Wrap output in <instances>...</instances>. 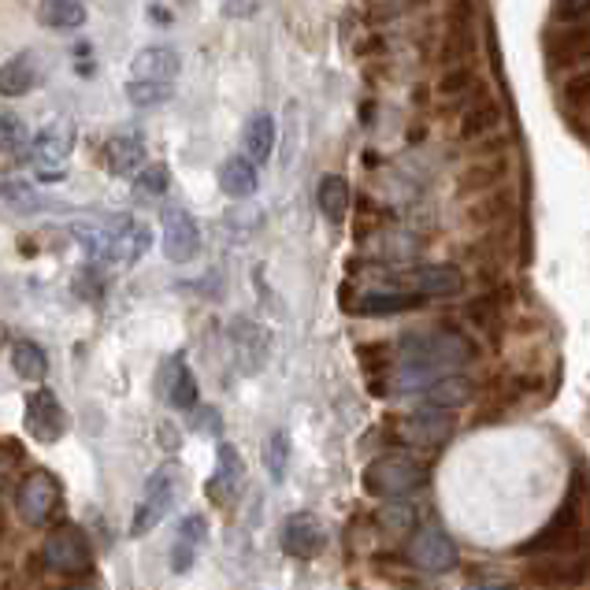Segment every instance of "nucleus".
Here are the masks:
<instances>
[{"label": "nucleus", "instance_id": "obj_1", "mask_svg": "<svg viewBox=\"0 0 590 590\" xmlns=\"http://www.w3.org/2000/svg\"><path fill=\"white\" fill-rule=\"evenodd\" d=\"M590 475L583 464H576L573 483L565 491L560 509L550 517L528 542H520V557H557V554H579L590 542Z\"/></svg>", "mask_w": 590, "mask_h": 590}, {"label": "nucleus", "instance_id": "obj_2", "mask_svg": "<svg viewBox=\"0 0 590 590\" xmlns=\"http://www.w3.org/2000/svg\"><path fill=\"white\" fill-rule=\"evenodd\" d=\"M74 234H79L82 246L90 249V257L108 268H130L134 260H142L149 249V227L127 212L74 223Z\"/></svg>", "mask_w": 590, "mask_h": 590}, {"label": "nucleus", "instance_id": "obj_3", "mask_svg": "<svg viewBox=\"0 0 590 590\" xmlns=\"http://www.w3.org/2000/svg\"><path fill=\"white\" fill-rule=\"evenodd\" d=\"M401 364H420L430 371H461L475 361V342L457 327H435V331H412L398 345Z\"/></svg>", "mask_w": 590, "mask_h": 590}, {"label": "nucleus", "instance_id": "obj_4", "mask_svg": "<svg viewBox=\"0 0 590 590\" xmlns=\"http://www.w3.org/2000/svg\"><path fill=\"white\" fill-rule=\"evenodd\" d=\"M361 483H364V494H371V498H382V502L409 498V494H416L420 486L427 483V468L409 453H382L376 461H368Z\"/></svg>", "mask_w": 590, "mask_h": 590}, {"label": "nucleus", "instance_id": "obj_5", "mask_svg": "<svg viewBox=\"0 0 590 590\" xmlns=\"http://www.w3.org/2000/svg\"><path fill=\"white\" fill-rule=\"evenodd\" d=\"M45 568L56 576H90L93 573V542L79 523H56L42 546Z\"/></svg>", "mask_w": 590, "mask_h": 590}, {"label": "nucleus", "instance_id": "obj_6", "mask_svg": "<svg viewBox=\"0 0 590 590\" xmlns=\"http://www.w3.org/2000/svg\"><path fill=\"white\" fill-rule=\"evenodd\" d=\"M60 505H63V486L45 468H34L15 486V512L26 528H49V520L60 512Z\"/></svg>", "mask_w": 590, "mask_h": 590}, {"label": "nucleus", "instance_id": "obj_7", "mask_svg": "<svg viewBox=\"0 0 590 590\" xmlns=\"http://www.w3.org/2000/svg\"><path fill=\"white\" fill-rule=\"evenodd\" d=\"M175 498H179V468L161 464L153 475H149L145 494L138 498V509H134V517H130V539H145L149 531L167 517V509L175 505Z\"/></svg>", "mask_w": 590, "mask_h": 590}, {"label": "nucleus", "instance_id": "obj_8", "mask_svg": "<svg viewBox=\"0 0 590 590\" xmlns=\"http://www.w3.org/2000/svg\"><path fill=\"white\" fill-rule=\"evenodd\" d=\"M457 430V416L449 409H416L409 416L393 420V435H398L401 446H416V449H442Z\"/></svg>", "mask_w": 590, "mask_h": 590}, {"label": "nucleus", "instance_id": "obj_9", "mask_svg": "<svg viewBox=\"0 0 590 590\" xmlns=\"http://www.w3.org/2000/svg\"><path fill=\"white\" fill-rule=\"evenodd\" d=\"M409 560H412V568H420V573L442 576L461 565V550H457V542L446 528L424 523V528H416V535L409 542Z\"/></svg>", "mask_w": 590, "mask_h": 590}, {"label": "nucleus", "instance_id": "obj_10", "mask_svg": "<svg viewBox=\"0 0 590 590\" xmlns=\"http://www.w3.org/2000/svg\"><path fill=\"white\" fill-rule=\"evenodd\" d=\"M546 60L554 71L579 68L590 60V19H573V23H554L542 34Z\"/></svg>", "mask_w": 590, "mask_h": 590}, {"label": "nucleus", "instance_id": "obj_11", "mask_svg": "<svg viewBox=\"0 0 590 590\" xmlns=\"http://www.w3.org/2000/svg\"><path fill=\"white\" fill-rule=\"evenodd\" d=\"M590 579V554L579 550V554H557V557H535V565L523 568V583L531 587H546V590H565L579 587Z\"/></svg>", "mask_w": 590, "mask_h": 590}, {"label": "nucleus", "instance_id": "obj_12", "mask_svg": "<svg viewBox=\"0 0 590 590\" xmlns=\"http://www.w3.org/2000/svg\"><path fill=\"white\" fill-rule=\"evenodd\" d=\"M23 427L34 442H60L68 435V412H63L60 398L52 390H31L26 393V405H23Z\"/></svg>", "mask_w": 590, "mask_h": 590}, {"label": "nucleus", "instance_id": "obj_13", "mask_svg": "<svg viewBox=\"0 0 590 590\" xmlns=\"http://www.w3.org/2000/svg\"><path fill=\"white\" fill-rule=\"evenodd\" d=\"M286 557L294 560H316L327 550V528L316 512H294L283 520V535H279Z\"/></svg>", "mask_w": 590, "mask_h": 590}, {"label": "nucleus", "instance_id": "obj_14", "mask_svg": "<svg viewBox=\"0 0 590 590\" xmlns=\"http://www.w3.org/2000/svg\"><path fill=\"white\" fill-rule=\"evenodd\" d=\"M472 52H475V4L472 0H457L446 15V34H442V45H438V60H442L446 68H453V63H464Z\"/></svg>", "mask_w": 590, "mask_h": 590}, {"label": "nucleus", "instance_id": "obj_15", "mask_svg": "<svg viewBox=\"0 0 590 590\" xmlns=\"http://www.w3.org/2000/svg\"><path fill=\"white\" fill-rule=\"evenodd\" d=\"M464 223L475 231L512 227L517 223V197L512 190H486L475 197H464Z\"/></svg>", "mask_w": 590, "mask_h": 590}, {"label": "nucleus", "instance_id": "obj_16", "mask_svg": "<svg viewBox=\"0 0 590 590\" xmlns=\"http://www.w3.org/2000/svg\"><path fill=\"white\" fill-rule=\"evenodd\" d=\"M161 223H164V257L172 260V264L193 260L197 249H201V227H197L193 215L186 212L182 204H167Z\"/></svg>", "mask_w": 590, "mask_h": 590}, {"label": "nucleus", "instance_id": "obj_17", "mask_svg": "<svg viewBox=\"0 0 590 590\" xmlns=\"http://www.w3.org/2000/svg\"><path fill=\"white\" fill-rule=\"evenodd\" d=\"M398 283L420 297H457L464 290V275L457 264H420L401 271Z\"/></svg>", "mask_w": 590, "mask_h": 590}, {"label": "nucleus", "instance_id": "obj_18", "mask_svg": "<svg viewBox=\"0 0 590 590\" xmlns=\"http://www.w3.org/2000/svg\"><path fill=\"white\" fill-rule=\"evenodd\" d=\"M246 486V461H241L238 446L234 442H220L215 446V472L209 480V494L215 502H234Z\"/></svg>", "mask_w": 590, "mask_h": 590}, {"label": "nucleus", "instance_id": "obj_19", "mask_svg": "<svg viewBox=\"0 0 590 590\" xmlns=\"http://www.w3.org/2000/svg\"><path fill=\"white\" fill-rule=\"evenodd\" d=\"M34 161L45 167V179H63V172H60V164L71 156V149H74V130L68 123H52V127H42L34 134Z\"/></svg>", "mask_w": 590, "mask_h": 590}, {"label": "nucleus", "instance_id": "obj_20", "mask_svg": "<svg viewBox=\"0 0 590 590\" xmlns=\"http://www.w3.org/2000/svg\"><path fill=\"white\" fill-rule=\"evenodd\" d=\"M505 123V108H502V101H494L491 93H483V97H475L472 105H468L461 111V142L468 145H480L486 142V138H494L502 130Z\"/></svg>", "mask_w": 590, "mask_h": 590}, {"label": "nucleus", "instance_id": "obj_21", "mask_svg": "<svg viewBox=\"0 0 590 590\" xmlns=\"http://www.w3.org/2000/svg\"><path fill=\"white\" fill-rule=\"evenodd\" d=\"M435 93L446 111H464L475 97H483L486 90H483L480 71L468 68V63H453V68H446V74L438 79Z\"/></svg>", "mask_w": 590, "mask_h": 590}, {"label": "nucleus", "instance_id": "obj_22", "mask_svg": "<svg viewBox=\"0 0 590 590\" xmlns=\"http://www.w3.org/2000/svg\"><path fill=\"white\" fill-rule=\"evenodd\" d=\"M509 156L505 153H491L483 156V161H472L461 172V179H457V193L461 197H475V193H486V190H498V186L509 179Z\"/></svg>", "mask_w": 590, "mask_h": 590}, {"label": "nucleus", "instance_id": "obj_23", "mask_svg": "<svg viewBox=\"0 0 590 590\" xmlns=\"http://www.w3.org/2000/svg\"><path fill=\"white\" fill-rule=\"evenodd\" d=\"M427 297L409 294V290H368L364 297H357L353 312L368 316V320H379V316H401V312H416L424 308Z\"/></svg>", "mask_w": 590, "mask_h": 590}, {"label": "nucleus", "instance_id": "obj_24", "mask_svg": "<svg viewBox=\"0 0 590 590\" xmlns=\"http://www.w3.org/2000/svg\"><path fill=\"white\" fill-rule=\"evenodd\" d=\"M101 161H105V172H111L116 179L138 175V172H142V167L149 164V161H145L142 134H116V138H108V145H105V153H101Z\"/></svg>", "mask_w": 590, "mask_h": 590}, {"label": "nucleus", "instance_id": "obj_25", "mask_svg": "<svg viewBox=\"0 0 590 590\" xmlns=\"http://www.w3.org/2000/svg\"><path fill=\"white\" fill-rule=\"evenodd\" d=\"M182 71V56L172 45H149L130 60V74L134 79H153V82H172Z\"/></svg>", "mask_w": 590, "mask_h": 590}, {"label": "nucleus", "instance_id": "obj_26", "mask_svg": "<svg viewBox=\"0 0 590 590\" xmlns=\"http://www.w3.org/2000/svg\"><path fill=\"white\" fill-rule=\"evenodd\" d=\"M231 339H234V353H238L241 371H260L268 361V331L260 323L249 320H234L231 323Z\"/></svg>", "mask_w": 590, "mask_h": 590}, {"label": "nucleus", "instance_id": "obj_27", "mask_svg": "<svg viewBox=\"0 0 590 590\" xmlns=\"http://www.w3.org/2000/svg\"><path fill=\"white\" fill-rule=\"evenodd\" d=\"M505 305H509V290H486V294L472 297V302L464 305V320L475 327V331L491 334V339H498L502 334V323H505Z\"/></svg>", "mask_w": 590, "mask_h": 590}, {"label": "nucleus", "instance_id": "obj_28", "mask_svg": "<svg viewBox=\"0 0 590 590\" xmlns=\"http://www.w3.org/2000/svg\"><path fill=\"white\" fill-rule=\"evenodd\" d=\"M420 398H424V405H430V409L453 412V409H461L475 398V382L468 376H461V371H446V376H438L424 393H420Z\"/></svg>", "mask_w": 590, "mask_h": 590}, {"label": "nucleus", "instance_id": "obj_29", "mask_svg": "<svg viewBox=\"0 0 590 590\" xmlns=\"http://www.w3.org/2000/svg\"><path fill=\"white\" fill-rule=\"evenodd\" d=\"M167 376H164V393L167 401H172V409L179 412H190L197 401H201V390H197V376L190 368H186L182 357H172L167 361Z\"/></svg>", "mask_w": 590, "mask_h": 590}, {"label": "nucleus", "instance_id": "obj_30", "mask_svg": "<svg viewBox=\"0 0 590 590\" xmlns=\"http://www.w3.org/2000/svg\"><path fill=\"white\" fill-rule=\"evenodd\" d=\"M37 86V63L31 52H19L0 63V97H26Z\"/></svg>", "mask_w": 590, "mask_h": 590}, {"label": "nucleus", "instance_id": "obj_31", "mask_svg": "<svg viewBox=\"0 0 590 590\" xmlns=\"http://www.w3.org/2000/svg\"><path fill=\"white\" fill-rule=\"evenodd\" d=\"M260 182V164H252L249 156H227L220 164V186L227 197H249Z\"/></svg>", "mask_w": 590, "mask_h": 590}, {"label": "nucleus", "instance_id": "obj_32", "mask_svg": "<svg viewBox=\"0 0 590 590\" xmlns=\"http://www.w3.org/2000/svg\"><path fill=\"white\" fill-rule=\"evenodd\" d=\"M316 204H320V212L331 223H345V215H350V204H353L350 182H345L342 175H323L320 190H316Z\"/></svg>", "mask_w": 590, "mask_h": 590}, {"label": "nucleus", "instance_id": "obj_33", "mask_svg": "<svg viewBox=\"0 0 590 590\" xmlns=\"http://www.w3.org/2000/svg\"><path fill=\"white\" fill-rule=\"evenodd\" d=\"M246 156L252 164H264L271 156V149H275V119L268 116V111H257V116L246 123Z\"/></svg>", "mask_w": 590, "mask_h": 590}, {"label": "nucleus", "instance_id": "obj_34", "mask_svg": "<svg viewBox=\"0 0 590 590\" xmlns=\"http://www.w3.org/2000/svg\"><path fill=\"white\" fill-rule=\"evenodd\" d=\"M12 371L23 382H42L49 376V357L37 342H12Z\"/></svg>", "mask_w": 590, "mask_h": 590}, {"label": "nucleus", "instance_id": "obj_35", "mask_svg": "<svg viewBox=\"0 0 590 590\" xmlns=\"http://www.w3.org/2000/svg\"><path fill=\"white\" fill-rule=\"evenodd\" d=\"M0 209L15 212V215H34L45 209V201L37 197V190L23 179H0Z\"/></svg>", "mask_w": 590, "mask_h": 590}, {"label": "nucleus", "instance_id": "obj_36", "mask_svg": "<svg viewBox=\"0 0 590 590\" xmlns=\"http://www.w3.org/2000/svg\"><path fill=\"white\" fill-rule=\"evenodd\" d=\"M42 23L52 31H74L86 23V0H45Z\"/></svg>", "mask_w": 590, "mask_h": 590}, {"label": "nucleus", "instance_id": "obj_37", "mask_svg": "<svg viewBox=\"0 0 590 590\" xmlns=\"http://www.w3.org/2000/svg\"><path fill=\"white\" fill-rule=\"evenodd\" d=\"M376 520L387 535H409V531L416 528V505L390 498V505H382V509L376 512Z\"/></svg>", "mask_w": 590, "mask_h": 590}, {"label": "nucleus", "instance_id": "obj_38", "mask_svg": "<svg viewBox=\"0 0 590 590\" xmlns=\"http://www.w3.org/2000/svg\"><path fill=\"white\" fill-rule=\"evenodd\" d=\"M175 86L172 82H153V79H130L127 82V101L138 108H156L164 101H172Z\"/></svg>", "mask_w": 590, "mask_h": 590}, {"label": "nucleus", "instance_id": "obj_39", "mask_svg": "<svg viewBox=\"0 0 590 590\" xmlns=\"http://www.w3.org/2000/svg\"><path fill=\"white\" fill-rule=\"evenodd\" d=\"M286 464H290V435L286 430H271L264 442V468H268L271 483L286 480Z\"/></svg>", "mask_w": 590, "mask_h": 590}, {"label": "nucleus", "instance_id": "obj_40", "mask_svg": "<svg viewBox=\"0 0 590 590\" xmlns=\"http://www.w3.org/2000/svg\"><path fill=\"white\" fill-rule=\"evenodd\" d=\"M357 357H361V364H364V371L371 376V382H379V379L390 376L393 345H387V342H368V345H361V350H357Z\"/></svg>", "mask_w": 590, "mask_h": 590}, {"label": "nucleus", "instance_id": "obj_41", "mask_svg": "<svg viewBox=\"0 0 590 590\" xmlns=\"http://www.w3.org/2000/svg\"><path fill=\"white\" fill-rule=\"evenodd\" d=\"M560 105L568 111H590V68L573 74V79L560 86Z\"/></svg>", "mask_w": 590, "mask_h": 590}, {"label": "nucleus", "instance_id": "obj_42", "mask_svg": "<svg viewBox=\"0 0 590 590\" xmlns=\"http://www.w3.org/2000/svg\"><path fill=\"white\" fill-rule=\"evenodd\" d=\"M134 186L138 193L145 197H164L167 186H172V172H167V164H145L142 172L134 175Z\"/></svg>", "mask_w": 590, "mask_h": 590}, {"label": "nucleus", "instance_id": "obj_43", "mask_svg": "<svg viewBox=\"0 0 590 590\" xmlns=\"http://www.w3.org/2000/svg\"><path fill=\"white\" fill-rule=\"evenodd\" d=\"M197 550H201V546H197L193 539H186V535H179V539L172 542V554H167V560H172V573L175 576H186L197 565Z\"/></svg>", "mask_w": 590, "mask_h": 590}, {"label": "nucleus", "instance_id": "obj_44", "mask_svg": "<svg viewBox=\"0 0 590 590\" xmlns=\"http://www.w3.org/2000/svg\"><path fill=\"white\" fill-rule=\"evenodd\" d=\"M26 142V127L15 116H0V153H15Z\"/></svg>", "mask_w": 590, "mask_h": 590}, {"label": "nucleus", "instance_id": "obj_45", "mask_svg": "<svg viewBox=\"0 0 590 590\" xmlns=\"http://www.w3.org/2000/svg\"><path fill=\"white\" fill-rule=\"evenodd\" d=\"M557 23H573V19H590V0H557L554 4Z\"/></svg>", "mask_w": 590, "mask_h": 590}, {"label": "nucleus", "instance_id": "obj_46", "mask_svg": "<svg viewBox=\"0 0 590 590\" xmlns=\"http://www.w3.org/2000/svg\"><path fill=\"white\" fill-rule=\"evenodd\" d=\"M190 412H193V427L197 430H209V435L220 430V412H215V409H201V401H197Z\"/></svg>", "mask_w": 590, "mask_h": 590}, {"label": "nucleus", "instance_id": "obj_47", "mask_svg": "<svg viewBox=\"0 0 590 590\" xmlns=\"http://www.w3.org/2000/svg\"><path fill=\"white\" fill-rule=\"evenodd\" d=\"M260 0H223V12H227L231 19H249L257 15Z\"/></svg>", "mask_w": 590, "mask_h": 590}, {"label": "nucleus", "instance_id": "obj_48", "mask_svg": "<svg viewBox=\"0 0 590 590\" xmlns=\"http://www.w3.org/2000/svg\"><path fill=\"white\" fill-rule=\"evenodd\" d=\"M461 590H517L512 579H491V576H480V579H468Z\"/></svg>", "mask_w": 590, "mask_h": 590}, {"label": "nucleus", "instance_id": "obj_49", "mask_svg": "<svg viewBox=\"0 0 590 590\" xmlns=\"http://www.w3.org/2000/svg\"><path fill=\"white\" fill-rule=\"evenodd\" d=\"M12 468H15V457L8 453V449H0V494H4V486L12 483Z\"/></svg>", "mask_w": 590, "mask_h": 590}]
</instances>
